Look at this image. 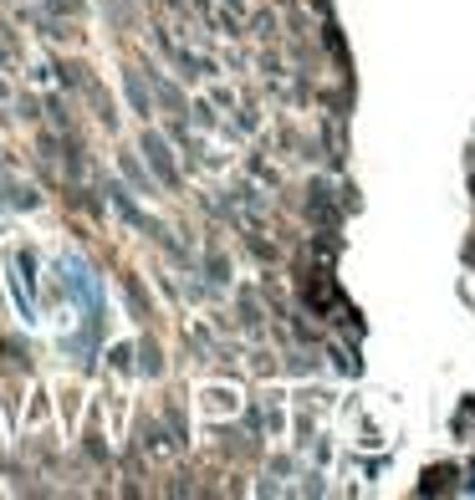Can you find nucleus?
I'll list each match as a JSON object with an SVG mask.
<instances>
[{"mask_svg":"<svg viewBox=\"0 0 475 500\" xmlns=\"http://www.w3.org/2000/svg\"><path fill=\"white\" fill-rule=\"evenodd\" d=\"M148 154H154V164H158V174H164V179H175V164H169V154H164V143L148 138Z\"/></svg>","mask_w":475,"mask_h":500,"instance_id":"obj_1","label":"nucleus"}]
</instances>
